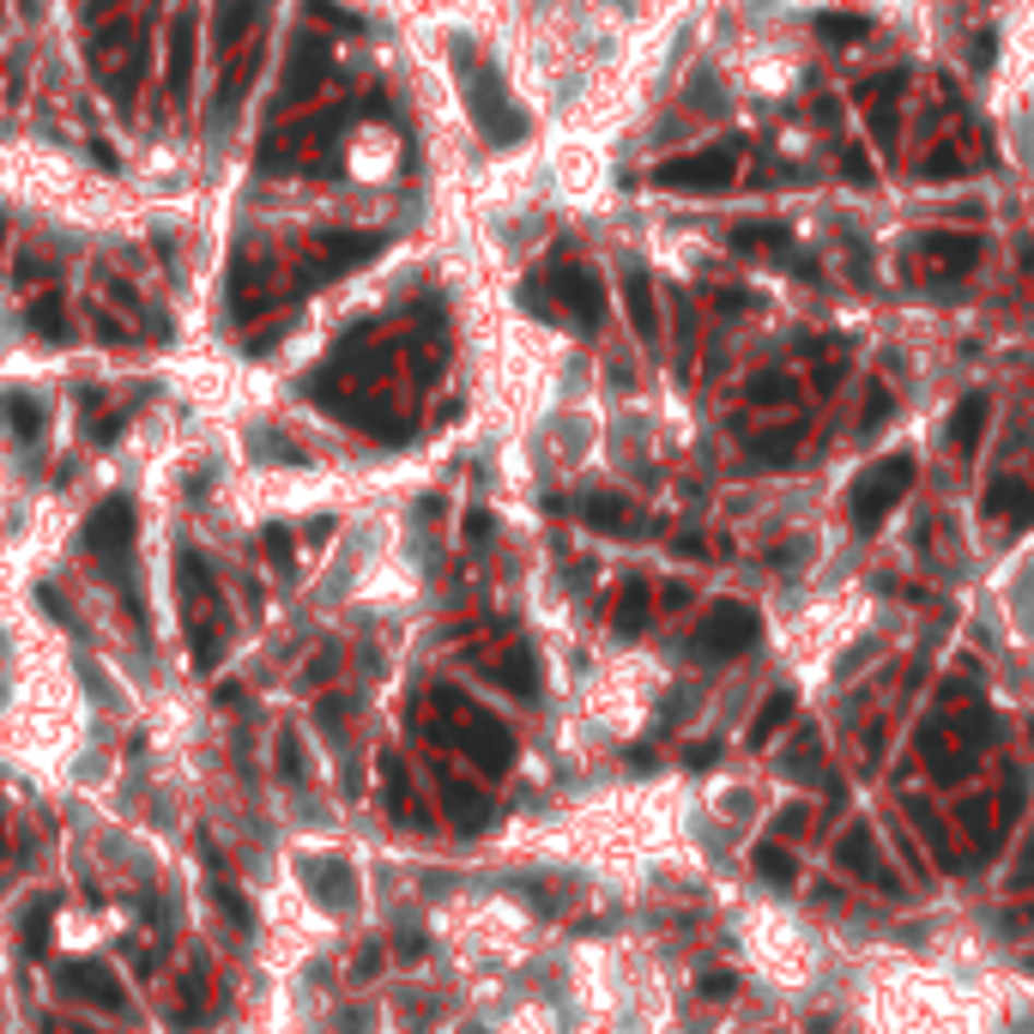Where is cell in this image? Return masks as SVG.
Wrapping results in <instances>:
<instances>
[{"mask_svg":"<svg viewBox=\"0 0 1034 1034\" xmlns=\"http://www.w3.org/2000/svg\"><path fill=\"white\" fill-rule=\"evenodd\" d=\"M424 721L436 726L442 738H454L460 750H466L472 762L485 774H502L514 762V738H509V726L497 721V714H485V708H472L466 696H454V690H430V702H424Z\"/></svg>","mask_w":1034,"mask_h":1034,"instance_id":"cell-1","label":"cell"},{"mask_svg":"<svg viewBox=\"0 0 1034 1034\" xmlns=\"http://www.w3.org/2000/svg\"><path fill=\"white\" fill-rule=\"evenodd\" d=\"M980 738H986V708H968L956 721H931L926 733H919V757H926V769L938 774L943 786H956V781H968L974 762H980Z\"/></svg>","mask_w":1034,"mask_h":1034,"instance_id":"cell-2","label":"cell"},{"mask_svg":"<svg viewBox=\"0 0 1034 1034\" xmlns=\"http://www.w3.org/2000/svg\"><path fill=\"white\" fill-rule=\"evenodd\" d=\"M914 454H890V460H878V466L865 472L859 485H853V497H847V514H853V526L859 533H878L883 526V514L895 509V502L907 497V485H914Z\"/></svg>","mask_w":1034,"mask_h":1034,"instance_id":"cell-3","label":"cell"},{"mask_svg":"<svg viewBox=\"0 0 1034 1034\" xmlns=\"http://www.w3.org/2000/svg\"><path fill=\"white\" fill-rule=\"evenodd\" d=\"M733 176H738V152L733 145H708V152L666 157L654 170V188H671V194H721V188H733Z\"/></svg>","mask_w":1034,"mask_h":1034,"instance_id":"cell-4","label":"cell"},{"mask_svg":"<svg viewBox=\"0 0 1034 1034\" xmlns=\"http://www.w3.org/2000/svg\"><path fill=\"white\" fill-rule=\"evenodd\" d=\"M757 635H762L757 611L738 605V599H721V605H708V617L696 623V654L733 659V654H745V647H757Z\"/></svg>","mask_w":1034,"mask_h":1034,"instance_id":"cell-5","label":"cell"},{"mask_svg":"<svg viewBox=\"0 0 1034 1034\" xmlns=\"http://www.w3.org/2000/svg\"><path fill=\"white\" fill-rule=\"evenodd\" d=\"M472 116H478V128H485L490 145L526 140V116L509 104V92H502V79L490 73V67H472Z\"/></svg>","mask_w":1034,"mask_h":1034,"instance_id":"cell-6","label":"cell"},{"mask_svg":"<svg viewBox=\"0 0 1034 1034\" xmlns=\"http://www.w3.org/2000/svg\"><path fill=\"white\" fill-rule=\"evenodd\" d=\"M85 538H92V557L109 569L116 581H128V550H133V502L128 497H109L97 502L92 526H85Z\"/></svg>","mask_w":1034,"mask_h":1034,"instance_id":"cell-7","label":"cell"},{"mask_svg":"<svg viewBox=\"0 0 1034 1034\" xmlns=\"http://www.w3.org/2000/svg\"><path fill=\"white\" fill-rule=\"evenodd\" d=\"M835 865L841 871H853V878H865V883H878V890H902V878H895L890 865H883V853H878V835H871V829L865 823H853L847 835L835 841Z\"/></svg>","mask_w":1034,"mask_h":1034,"instance_id":"cell-8","label":"cell"},{"mask_svg":"<svg viewBox=\"0 0 1034 1034\" xmlns=\"http://www.w3.org/2000/svg\"><path fill=\"white\" fill-rule=\"evenodd\" d=\"M550 290H557V302L575 314L581 328H599V321H605V285L587 273V266L563 261L557 273H550Z\"/></svg>","mask_w":1034,"mask_h":1034,"instance_id":"cell-9","label":"cell"},{"mask_svg":"<svg viewBox=\"0 0 1034 1034\" xmlns=\"http://www.w3.org/2000/svg\"><path fill=\"white\" fill-rule=\"evenodd\" d=\"M333 73V49L321 37H302L290 49V67H285V104H302V97L321 92V79Z\"/></svg>","mask_w":1034,"mask_h":1034,"instance_id":"cell-10","label":"cell"},{"mask_svg":"<svg viewBox=\"0 0 1034 1034\" xmlns=\"http://www.w3.org/2000/svg\"><path fill=\"white\" fill-rule=\"evenodd\" d=\"M61 980H67V993H73V998H85V1005L109 1010V1017H121V1010H128V993L116 986V974H109L104 962H67Z\"/></svg>","mask_w":1034,"mask_h":1034,"instance_id":"cell-11","label":"cell"},{"mask_svg":"<svg viewBox=\"0 0 1034 1034\" xmlns=\"http://www.w3.org/2000/svg\"><path fill=\"white\" fill-rule=\"evenodd\" d=\"M381 249H388L381 230H333V236H321V273H352V266L376 261Z\"/></svg>","mask_w":1034,"mask_h":1034,"instance_id":"cell-12","label":"cell"},{"mask_svg":"<svg viewBox=\"0 0 1034 1034\" xmlns=\"http://www.w3.org/2000/svg\"><path fill=\"white\" fill-rule=\"evenodd\" d=\"M926 261L938 266L943 278H962L974 261H980V236H962V230H931V236H926Z\"/></svg>","mask_w":1034,"mask_h":1034,"instance_id":"cell-13","label":"cell"},{"mask_svg":"<svg viewBox=\"0 0 1034 1034\" xmlns=\"http://www.w3.org/2000/svg\"><path fill=\"white\" fill-rule=\"evenodd\" d=\"M623 302H629V321H635V333L654 345V340H659V302H654V285H647L642 266H629V273H623Z\"/></svg>","mask_w":1034,"mask_h":1034,"instance_id":"cell-14","label":"cell"},{"mask_svg":"<svg viewBox=\"0 0 1034 1034\" xmlns=\"http://www.w3.org/2000/svg\"><path fill=\"white\" fill-rule=\"evenodd\" d=\"M986 418H993V400H986V393H968V400L956 406V418H950V448H956L962 460H968L974 448H980Z\"/></svg>","mask_w":1034,"mask_h":1034,"instance_id":"cell-15","label":"cell"},{"mask_svg":"<svg viewBox=\"0 0 1034 1034\" xmlns=\"http://www.w3.org/2000/svg\"><path fill=\"white\" fill-rule=\"evenodd\" d=\"M986 514L993 521H1034V490L1022 478H998V485H986Z\"/></svg>","mask_w":1034,"mask_h":1034,"instance_id":"cell-16","label":"cell"},{"mask_svg":"<svg viewBox=\"0 0 1034 1034\" xmlns=\"http://www.w3.org/2000/svg\"><path fill=\"white\" fill-rule=\"evenodd\" d=\"M436 781H442V805L454 811V823H460V829H478V823L490 817V799L478 793V786L454 781V774H436Z\"/></svg>","mask_w":1034,"mask_h":1034,"instance_id":"cell-17","label":"cell"},{"mask_svg":"<svg viewBox=\"0 0 1034 1034\" xmlns=\"http://www.w3.org/2000/svg\"><path fill=\"white\" fill-rule=\"evenodd\" d=\"M907 823L926 835V847H931V859L938 865H956V847H950V823H943L938 811H931L926 799H907Z\"/></svg>","mask_w":1034,"mask_h":1034,"instance_id":"cell-18","label":"cell"},{"mask_svg":"<svg viewBox=\"0 0 1034 1034\" xmlns=\"http://www.w3.org/2000/svg\"><path fill=\"white\" fill-rule=\"evenodd\" d=\"M647 611H654V599H647V581H623V593H617V611H611V629H617V635H642V629H647Z\"/></svg>","mask_w":1034,"mask_h":1034,"instance_id":"cell-19","label":"cell"},{"mask_svg":"<svg viewBox=\"0 0 1034 1034\" xmlns=\"http://www.w3.org/2000/svg\"><path fill=\"white\" fill-rule=\"evenodd\" d=\"M188 73H194V19H176L170 37V97L188 104Z\"/></svg>","mask_w":1034,"mask_h":1034,"instance_id":"cell-20","label":"cell"},{"mask_svg":"<svg viewBox=\"0 0 1034 1034\" xmlns=\"http://www.w3.org/2000/svg\"><path fill=\"white\" fill-rule=\"evenodd\" d=\"M0 418L13 424V436L19 442H37L43 436V424H49V412L31 400V393H0Z\"/></svg>","mask_w":1034,"mask_h":1034,"instance_id":"cell-21","label":"cell"},{"mask_svg":"<svg viewBox=\"0 0 1034 1034\" xmlns=\"http://www.w3.org/2000/svg\"><path fill=\"white\" fill-rule=\"evenodd\" d=\"M799 442H805V424H781V430L750 436V454H757L762 466H786V460L799 454Z\"/></svg>","mask_w":1034,"mask_h":1034,"instance_id":"cell-22","label":"cell"},{"mask_svg":"<svg viewBox=\"0 0 1034 1034\" xmlns=\"http://www.w3.org/2000/svg\"><path fill=\"white\" fill-rule=\"evenodd\" d=\"M581 521H587L593 533H635V514H629L623 497H587L581 502Z\"/></svg>","mask_w":1034,"mask_h":1034,"instance_id":"cell-23","label":"cell"},{"mask_svg":"<svg viewBox=\"0 0 1034 1034\" xmlns=\"http://www.w3.org/2000/svg\"><path fill=\"white\" fill-rule=\"evenodd\" d=\"M490 678H502L509 690H521V696L538 690V666H533V654H526V647H509L502 659H490Z\"/></svg>","mask_w":1034,"mask_h":1034,"instance_id":"cell-24","label":"cell"},{"mask_svg":"<svg viewBox=\"0 0 1034 1034\" xmlns=\"http://www.w3.org/2000/svg\"><path fill=\"white\" fill-rule=\"evenodd\" d=\"M786 721H793V696H786V690H774L769 702L757 708V721H750V745H769V738L781 733Z\"/></svg>","mask_w":1034,"mask_h":1034,"instance_id":"cell-25","label":"cell"},{"mask_svg":"<svg viewBox=\"0 0 1034 1034\" xmlns=\"http://www.w3.org/2000/svg\"><path fill=\"white\" fill-rule=\"evenodd\" d=\"M757 871L769 883H799V859H793L781 841H762V847H757Z\"/></svg>","mask_w":1034,"mask_h":1034,"instance_id":"cell-26","label":"cell"},{"mask_svg":"<svg viewBox=\"0 0 1034 1034\" xmlns=\"http://www.w3.org/2000/svg\"><path fill=\"white\" fill-rule=\"evenodd\" d=\"M254 13H261V0H224V13H218V43L224 49L242 43V31L254 25Z\"/></svg>","mask_w":1034,"mask_h":1034,"instance_id":"cell-27","label":"cell"},{"mask_svg":"<svg viewBox=\"0 0 1034 1034\" xmlns=\"http://www.w3.org/2000/svg\"><path fill=\"white\" fill-rule=\"evenodd\" d=\"M249 73H254V55L242 67H236L230 79H224V92H218V104H212V128H230V116H236V97L249 92Z\"/></svg>","mask_w":1034,"mask_h":1034,"instance_id":"cell-28","label":"cell"},{"mask_svg":"<svg viewBox=\"0 0 1034 1034\" xmlns=\"http://www.w3.org/2000/svg\"><path fill=\"white\" fill-rule=\"evenodd\" d=\"M781 236L786 230H774V224H738V230H733V249H757V254H786L781 249Z\"/></svg>","mask_w":1034,"mask_h":1034,"instance_id":"cell-29","label":"cell"},{"mask_svg":"<svg viewBox=\"0 0 1034 1034\" xmlns=\"http://www.w3.org/2000/svg\"><path fill=\"white\" fill-rule=\"evenodd\" d=\"M31 328L43 340H67V314H61V297H37L31 302Z\"/></svg>","mask_w":1034,"mask_h":1034,"instance_id":"cell-30","label":"cell"},{"mask_svg":"<svg viewBox=\"0 0 1034 1034\" xmlns=\"http://www.w3.org/2000/svg\"><path fill=\"white\" fill-rule=\"evenodd\" d=\"M25 950H31V956L49 950V895H37V902L25 907Z\"/></svg>","mask_w":1034,"mask_h":1034,"instance_id":"cell-31","label":"cell"},{"mask_svg":"<svg viewBox=\"0 0 1034 1034\" xmlns=\"http://www.w3.org/2000/svg\"><path fill=\"white\" fill-rule=\"evenodd\" d=\"M793 393L799 388H793L786 376H757L750 381V400H757V406H781V400H793Z\"/></svg>","mask_w":1034,"mask_h":1034,"instance_id":"cell-32","label":"cell"},{"mask_svg":"<svg viewBox=\"0 0 1034 1034\" xmlns=\"http://www.w3.org/2000/svg\"><path fill=\"white\" fill-rule=\"evenodd\" d=\"M817 31H823V37H865V19H853V13H823V19H817Z\"/></svg>","mask_w":1034,"mask_h":1034,"instance_id":"cell-33","label":"cell"},{"mask_svg":"<svg viewBox=\"0 0 1034 1034\" xmlns=\"http://www.w3.org/2000/svg\"><path fill=\"white\" fill-rule=\"evenodd\" d=\"M805 823H811V811H805V805H786V811L774 817V829H769V835H774V841H786V835H805Z\"/></svg>","mask_w":1034,"mask_h":1034,"instance_id":"cell-34","label":"cell"},{"mask_svg":"<svg viewBox=\"0 0 1034 1034\" xmlns=\"http://www.w3.org/2000/svg\"><path fill=\"white\" fill-rule=\"evenodd\" d=\"M890 418V388H871V406H865V430H878Z\"/></svg>","mask_w":1034,"mask_h":1034,"instance_id":"cell-35","label":"cell"},{"mask_svg":"<svg viewBox=\"0 0 1034 1034\" xmlns=\"http://www.w3.org/2000/svg\"><path fill=\"white\" fill-rule=\"evenodd\" d=\"M702 993H708V998H733V974H726V968H708V974H702Z\"/></svg>","mask_w":1034,"mask_h":1034,"instance_id":"cell-36","label":"cell"},{"mask_svg":"<svg viewBox=\"0 0 1034 1034\" xmlns=\"http://www.w3.org/2000/svg\"><path fill=\"white\" fill-rule=\"evenodd\" d=\"M278 769H285V774H302V750H297V738H285V750H278Z\"/></svg>","mask_w":1034,"mask_h":1034,"instance_id":"cell-37","label":"cell"},{"mask_svg":"<svg viewBox=\"0 0 1034 1034\" xmlns=\"http://www.w3.org/2000/svg\"><path fill=\"white\" fill-rule=\"evenodd\" d=\"M1029 883H1034V847L1022 853V865H1017V878H1010V890H1029Z\"/></svg>","mask_w":1034,"mask_h":1034,"instance_id":"cell-38","label":"cell"},{"mask_svg":"<svg viewBox=\"0 0 1034 1034\" xmlns=\"http://www.w3.org/2000/svg\"><path fill=\"white\" fill-rule=\"evenodd\" d=\"M714 757H721V750H714V745H696V750H690V757H684V762H690V769H708V762H714Z\"/></svg>","mask_w":1034,"mask_h":1034,"instance_id":"cell-39","label":"cell"},{"mask_svg":"<svg viewBox=\"0 0 1034 1034\" xmlns=\"http://www.w3.org/2000/svg\"><path fill=\"white\" fill-rule=\"evenodd\" d=\"M376 968H381V950H364V956H357V980H369Z\"/></svg>","mask_w":1034,"mask_h":1034,"instance_id":"cell-40","label":"cell"},{"mask_svg":"<svg viewBox=\"0 0 1034 1034\" xmlns=\"http://www.w3.org/2000/svg\"><path fill=\"white\" fill-rule=\"evenodd\" d=\"M400 956H424V931H406V938H400Z\"/></svg>","mask_w":1034,"mask_h":1034,"instance_id":"cell-41","label":"cell"},{"mask_svg":"<svg viewBox=\"0 0 1034 1034\" xmlns=\"http://www.w3.org/2000/svg\"><path fill=\"white\" fill-rule=\"evenodd\" d=\"M1029 968H1034V956H1029Z\"/></svg>","mask_w":1034,"mask_h":1034,"instance_id":"cell-42","label":"cell"}]
</instances>
